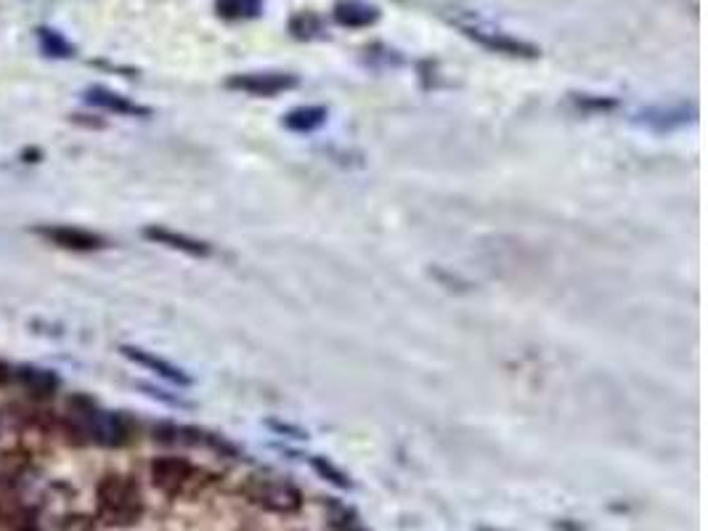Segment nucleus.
<instances>
[{"instance_id": "f257e3e1", "label": "nucleus", "mask_w": 708, "mask_h": 531, "mask_svg": "<svg viewBox=\"0 0 708 531\" xmlns=\"http://www.w3.org/2000/svg\"><path fill=\"white\" fill-rule=\"evenodd\" d=\"M96 513H99L101 524L112 526V529H125L133 526L138 518L144 516V497L141 489L133 478L128 476H112L101 478L99 489H96Z\"/></svg>"}, {"instance_id": "f03ea898", "label": "nucleus", "mask_w": 708, "mask_h": 531, "mask_svg": "<svg viewBox=\"0 0 708 531\" xmlns=\"http://www.w3.org/2000/svg\"><path fill=\"white\" fill-rule=\"evenodd\" d=\"M242 494L252 505L268 510V513H279V516H290L303 508V494L295 484H290L282 476H268V473H258L244 481Z\"/></svg>"}, {"instance_id": "7ed1b4c3", "label": "nucleus", "mask_w": 708, "mask_h": 531, "mask_svg": "<svg viewBox=\"0 0 708 531\" xmlns=\"http://www.w3.org/2000/svg\"><path fill=\"white\" fill-rule=\"evenodd\" d=\"M72 420L77 423V433H83L96 444H104V447H120L125 441L130 439V428L128 423L122 420L115 412H104L96 404L85 399H77L72 404Z\"/></svg>"}, {"instance_id": "20e7f679", "label": "nucleus", "mask_w": 708, "mask_h": 531, "mask_svg": "<svg viewBox=\"0 0 708 531\" xmlns=\"http://www.w3.org/2000/svg\"><path fill=\"white\" fill-rule=\"evenodd\" d=\"M459 30L465 32L470 40H475L478 46L486 48V51H494V54L518 56V59H536V56L541 54L539 46H533V43H528V40L512 38V35H507V32L486 27V24L459 22Z\"/></svg>"}, {"instance_id": "39448f33", "label": "nucleus", "mask_w": 708, "mask_h": 531, "mask_svg": "<svg viewBox=\"0 0 708 531\" xmlns=\"http://www.w3.org/2000/svg\"><path fill=\"white\" fill-rule=\"evenodd\" d=\"M231 91H242L250 93V96H279V93H287L292 88L300 85V77L292 75V72H239V75H231L226 80Z\"/></svg>"}, {"instance_id": "423d86ee", "label": "nucleus", "mask_w": 708, "mask_h": 531, "mask_svg": "<svg viewBox=\"0 0 708 531\" xmlns=\"http://www.w3.org/2000/svg\"><path fill=\"white\" fill-rule=\"evenodd\" d=\"M149 470H152V484L168 497L186 492L199 476V470L183 457H157Z\"/></svg>"}, {"instance_id": "0eeeda50", "label": "nucleus", "mask_w": 708, "mask_h": 531, "mask_svg": "<svg viewBox=\"0 0 708 531\" xmlns=\"http://www.w3.org/2000/svg\"><path fill=\"white\" fill-rule=\"evenodd\" d=\"M35 231H38L40 237L51 239L54 245L64 247V250H75V253H93V250H101V247L107 245L99 234L77 229V226H40Z\"/></svg>"}, {"instance_id": "6e6552de", "label": "nucleus", "mask_w": 708, "mask_h": 531, "mask_svg": "<svg viewBox=\"0 0 708 531\" xmlns=\"http://www.w3.org/2000/svg\"><path fill=\"white\" fill-rule=\"evenodd\" d=\"M690 120H695V107L677 104V107H650L637 115V123L650 128L655 133H671L677 128H685Z\"/></svg>"}, {"instance_id": "1a4fd4ad", "label": "nucleus", "mask_w": 708, "mask_h": 531, "mask_svg": "<svg viewBox=\"0 0 708 531\" xmlns=\"http://www.w3.org/2000/svg\"><path fill=\"white\" fill-rule=\"evenodd\" d=\"M380 8L369 0H337L332 8V19L345 30H364L380 22Z\"/></svg>"}, {"instance_id": "9d476101", "label": "nucleus", "mask_w": 708, "mask_h": 531, "mask_svg": "<svg viewBox=\"0 0 708 531\" xmlns=\"http://www.w3.org/2000/svg\"><path fill=\"white\" fill-rule=\"evenodd\" d=\"M85 101L93 104V107L107 109V112H115V115H128V117H149L152 109L141 107L136 101H130L128 96H120L117 91H109L104 85H93L85 91Z\"/></svg>"}, {"instance_id": "9b49d317", "label": "nucleus", "mask_w": 708, "mask_h": 531, "mask_svg": "<svg viewBox=\"0 0 708 531\" xmlns=\"http://www.w3.org/2000/svg\"><path fill=\"white\" fill-rule=\"evenodd\" d=\"M144 237L157 242V245L170 247V250H178V253L194 255V258H207V255L213 253V247L202 242V239L186 237V234H178V231L165 229V226H146Z\"/></svg>"}, {"instance_id": "f8f14e48", "label": "nucleus", "mask_w": 708, "mask_h": 531, "mask_svg": "<svg viewBox=\"0 0 708 531\" xmlns=\"http://www.w3.org/2000/svg\"><path fill=\"white\" fill-rule=\"evenodd\" d=\"M122 354L128 356L130 362L141 364V367H146V370L157 372L160 378L170 380V383L176 385H191V378L186 375V372L181 370V367H176V364L165 362V359H160V356L149 354V351H144V348H136V346H122Z\"/></svg>"}, {"instance_id": "ddd939ff", "label": "nucleus", "mask_w": 708, "mask_h": 531, "mask_svg": "<svg viewBox=\"0 0 708 531\" xmlns=\"http://www.w3.org/2000/svg\"><path fill=\"white\" fill-rule=\"evenodd\" d=\"M266 0H215V14L226 22H250L263 16Z\"/></svg>"}, {"instance_id": "4468645a", "label": "nucleus", "mask_w": 708, "mask_h": 531, "mask_svg": "<svg viewBox=\"0 0 708 531\" xmlns=\"http://www.w3.org/2000/svg\"><path fill=\"white\" fill-rule=\"evenodd\" d=\"M327 107H295L284 115V128L295 133H313L327 123Z\"/></svg>"}, {"instance_id": "2eb2a0df", "label": "nucleus", "mask_w": 708, "mask_h": 531, "mask_svg": "<svg viewBox=\"0 0 708 531\" xmlns=\"http://www.w3.org/2000/svg\"><path fill=\"white\" fill-rule=\"evenodd\" d=\"M38 43L43 48V54L51 56V59H72L75 56V46L51 27H40Z\"/></svg>"}, {"instance_id": "dca6fc26", "label": "nucleus", "mask_w": 708, "mask_h": 531, "mask_svg": "<svg viewBox=\"0 0 708 531\" xmlns=\"http://www.w3.org/2000/svg\"><path fill=\"white\" fill-rule=\"evenodd\" d=\"M290 32L292 38L297 40L324 38V22L316 14H311V11H303V14H295L290 19Z\"/></svg>"}, {"instance_id": "f3484780", "label": "nucleus", "mask_w": 708, "mask_h": 531, "mask_svg": "<svg viewBox=\"0 0 708 531\" xmlns=\"http://www.w3.org/2000/svg\"><path fill=\"white\" fill-rule=\"evenodd\" d=\"M19 383L27 385V388H30L32 393H38V396H48V393H54L56 388H59L56 375H51L48 370H32V367H22V370H19Z\"/></svg>"}, {"instance_id": "a211bd4d", "label": "nucleus", "mask_w": 708, "mask_h": 531, "mask_svg": "<svg viewBox=\"0 0 708 531\" xmlns=\"http://www.w3.org/2000/svg\"><path fill=\"white\" fill-rule=\"evenodd\" d=\"M311 468L319 473L324 481H329V484H335L337 489H353V481L348 473H343V470L337 468L335 462L327 460V457H311Z\"/></svg>"}, {"instance_id": "6ab92c4d", "label": "nucleus", "mask_w": 708, "mask_h": 531, "mask_svg": "<svg viewBox=\"0 0 708 531\" xmlns=\"http://www.w3.org/2000/svg\"><path fill=\"white\" fill-rule=\"evenodd\" d=\"M573 101L579 104L581 109H594V112H608V109H616L618 101L616 99H605V96H587V93H576Z\"/></svg>"}, {"instance_id": "aec40b11", "label": "nucleus", "mask_w": 708, "mask_h": 531, "mask_svg": "<svg viewBox=\"0 0 708 531\" xmlns=\"http://www.w3.org/2000/svg\"><path fill=\"white\" fill-rule=\"evenodd\" d=\"M332 510H335V526L340 531H369V529H364V526L358 524L356 513H353L351 508H343V505H332Z\"/></svg>"}, {"instance_id": "412c9836", "label": "nucleus", "mask_w": 708, "mask_h": 531, "mask_svg": "<svg viewBox=\"0 0 708 531\" xmlns=\"http://www.w3.org/2000/svg\"><path fill=\"white\" fill-rule=\"evenodd\" d=\"M64 531H93V526L88 518H72Z\"/></svg>"}, {"instance_id": "4be33fe9", "label": "nucleus", "mask_w": 708, "mask_h": 531, "mask_svg": "<svg viewBox=\"0 0 708 531\" xmlns=\"http://www.w3.org/2000/svg\"><path fill=\"white\" fill-rule=\"evenodd\" d=\"M24 531H38V529H24Z\"/></svg>"}]
</instances>
